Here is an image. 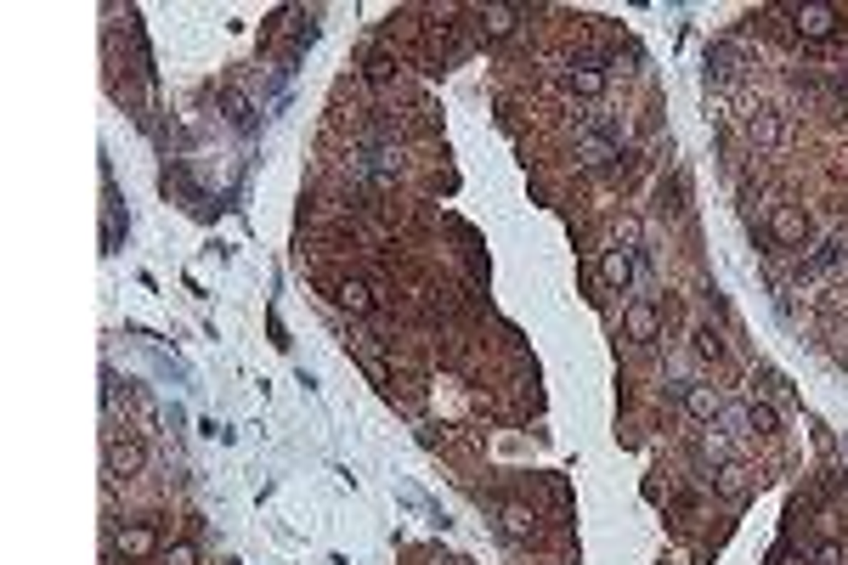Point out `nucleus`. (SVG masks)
<instances>
[{"mask_svg":"<svg viewBox=\"0 0 848 565\" xmlns=\"http://www.w3.org/2000/svg\"><path fill=\"white\" fill-rule=\"evenodd\" d=\"M102 458H108V480H131V475H142V464H147L142 442H119V435H108V442H102Z\"/></svg>","mask_w":848,"mask_h":565,"instance_id":"f257e3e1","label":"nucleus"},{"mask_svg":"<svg viewBox=\"0 0 848 565\" xmlns=\"http://www.w3.org/2000/svg\"><path fill=\"white\" fill-rule=\"evenodd\" d=\"M770 232H775V243H803L809 238V215H803V209H792V204H780L775 215H770Z\"/></svg>","mask_w":848,"mask_h":565,"instance_id":"f03ea898","label":"nucleus"},{"mask_svg":"<svg viewBox=\"0 0 848 565\" xmlns=\"http://www.w3.org/2000/svg\"><path fill=\"white\" fill-rule=\"evenodd\" d=\"M622 323H628V340H640V345L662 340V317H656V305H650V300H633Z\"/></svg>","mask_w":848,"mask_h":565,"instance_id":"7ed1b4c3","label":"nucleus"},{"mask_svg":"<svg viewBox=\"0 0 848 565\" xmlns=\"http://www.w3.org/2000/svg\"><path fill=\"white\" fill-rule=\"evenodd\" d=\"M792 17H797V34L803 40H832L837 34V12L832 6H797Z\"/></svg>","mask_w":848,"mask_h":565,"instance_id":"20e7f679","label":"nucleus"},{"mask_svg":"<svg viewBox=\"0 0 848 565\" xmlns=\"http://www.w3.org/2000/svg\"><path fill=\"white\" fill-rule=\"evenodd\" d=\"M685 413L696 418V424H713V418L724 413V402H718L713 385H685Z\"/></svg>","mask_w":848,"mask_h":565,"instance_id":"39448f33","label":"nucleus"},{"mask_svg":"<svg viewBox=\"0 0 848 565\" xmlns=\"http://www.w3.org/2000/svg\"><path fill=\"white\" fill-rule=\"evenodd\" d=\"M600 278H605V288H628L633 283V249H605V260H600Z\"/></svg>","mask_w":848,"mask_h":565,"instance_id":"423d86ee","label":"nucleus"},{"mask_svg":"<svg viewBox=\"0 0 848 565\" xmlns=\"http://www.w3.org/2000/svg\"><path fill=\"white\" fill-rule=\"evenodd\" d=\"M566 86L577 91V96H600L605 91V68H600V62H577V68L566 74Z\"/></svg>","mask_w":848,"mask_h":565,"instance_id":"0eeeda50","label":"nucleus"},{"mask_svg":"<svg viewBox=\"0 0 848 565\" xmlns=\"http://www.w3.org/2000/svg\"><path fill=\"white\" fill-rule=\"evenodd\" d=\"M159 549V537L147 532V526H131V532H119V554H131V560H147Z\"/></svg>","mask_w":848,"mask_h":565,"instance_id":"6e6552de","label":"nucleus"},{"mask_svg":"<svg viewBox=\"0 0 848 565\" xmlns=\"http://www.w3.org/2000/svg\"><path fill=\"white\" fill-rule=\"evenodd\" d=\"M747 131H752V141H758V148H775V141H780V119H775L770 108H758Z\"/></svg>","mask_w":848,"mask_h":565,"instance_id":"1a4fd4ad","label":"nucleus"},{"mask_svg":"<svg viewBox=\"0 0 848 565\" xmlns=\"http://www.w3.org/2000/svg\"><path fill=\"white\" fill-rule=\"evenodd\" d=\"M339 305H346V311H373L368 283H346V288H339Z\"/></svg>","mask_w":848,"mask_h":565,"instance_id":"9d476101","label":"nucleus"},{"mask_svg":"<svg viewBox=\"0 0 848 565\" xmlns=\"http://www.w3.org/2000/svg\"><path fill=\"white\" fill-rule=\"evenodd\" d=\"M747 424H752V430H775L780 418H775V407H770V402H758V396H752V402H747Z\"/></svg>","mask_w":848,"mask_h":565,"instance_id":"9b49d317","label":"nucleus"},{"mask_svg":"<svg viewBox=\"0 0 848 565\" xmlns=\"http://www.w3.org/2000/svg\"><path fill=\"white\" fill-rule=\"evenodd\" d=\"M503 532H509V537H526V532H532V515H526L521 504H509V509H503Z\"/></svg>","mask_w":848,"mask_h":565,"instance_id":"f8f14e48","label":"nucleus"},{"mask_svg":"<svg viewBox=\"0 0 848 565\" xmlns=\"http://www.w3.org/2000/svg\"><path fill=\"white\" fill-rule=\"evenodd\" d=\"M702 458H718V464H730V442H724L718 430H707V435H702Z\"/></svg>","mask_w":848,"mask_h":565,"instance_id":"ddd939ff","label":"nucleus"},{"mask_svg":"<svg viewBox=\"0 0 848 565\" xmlns=\"http://www.w3.org/2000/svg\"><path fill=\"white\" fill-rule=\"evenodd\" d=\"M696 357H713V362L724 357V345H718V333H713V328H702V333H696Z\"/></svg>","mask_w":848,"mask_h":565,"instance_id":"4468645a","label":"nucleus"},{"mask_svg":"<svg viewBox=\"0 0 848 565\" xmlns=\"http://www.w3.org/2000/svg\"><path fill=\"white\" fill-rule=\"evenodd\" d=\"M486 29H493V34H509V29H515V12H509V6H493V12H486Z\"/></svg>","mask_w":848,"mask_h":565,"instance_id":"2eb2a0df","label":"nucleus"},{"mask_svg":"<svg viewBox=\"0 0 848 565\" xmlns=\"http://www.w3.org/2000/svg\"><path fill=\"white\" fill-rule=\"evenodd\" d=\"M164 565H198V549L193 542H176V549H164Z\"/></svg>","mask_w":848,"mask_h":565,"instance_id":"dca6fc26","label":"nucleus"},{"mask_svg":"<svg viewBox=\"0 0 848 565\" xmlns=\"http://www.w3.org/2000/svg\"><path fill=\"white\" fill-rule=\"evenodd\" d=\"M815 565H843V542H832V537H825L820 549H815Z\"/></svg>","mask_w":848,"mask_h":565,"instance_id":"f3484780","label":"nucleus"},{"mask_svg":"<svg viewBox=\"0 0 848 565\" xmlns=\"http://www.w3.org/2000/svg\"><path fill=\"white\" fill-rule=\"evenodd\" d=\"M718 487H724L730 497H741V469H724V475H718Z\"/></svg>","mask_w":848,"mask_h":565,"instance_id":"a211bd4d","label":"nucleus"}]
</instances>
